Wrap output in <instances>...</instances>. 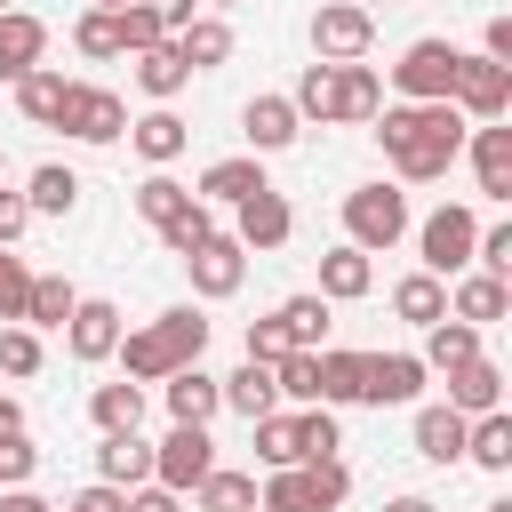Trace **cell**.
Returning <instances> with one entry per match:
<instances>
[{
	"label": "cell",
	"instance_id": "obj_48",
	"mask_svg": "<svg viewBox=\"0 0 512 512\" xmlns=\"http://www.w3.org/2000/svg\"><path fill=\"white\" fill-rule=\"evenodd\" d=\"M32 472H40L32 432H0V488H32Z\"/></svg>",
	"mask_w": 512,
	"mask_h": 512
},
{
	"label": "cell",
	"instance_id": "obj_27",
	"mask_svg": "<svg viewBox=\"0 0 512 512\" xmlns=\"http://www.w3.org/2000/svg\"><path fill=\"white\" fill-rule=\"evenodd\" d=\"M272 320H280V336H288V352H328V296H280L272 304Z\"/></svg>",
	"mask_w": 512,
	"mask_h": 512
},
{
	"label": "cell",
	"instance_id": "obj_8",
	"mask_svg": "<svg viewBox=\"0 0 512 512\" xmlns=\"http://www.w3.org/2000/svg\"><path fill=\"white\" fill-rule=\"evenodd\" d=\"M56 128H64L72 144H120V136H128V96H112V88H96V80H72Z\"/></svg>",
	"mask_w": 512,
	"mask_h": 512
},
{
	"label": "cell",
	"instance_id": "obj_52",
	"mask_svg": "<svg viewBox=\"0 0 512 512\" xmlns=\"http://www.w3.org/2000/svg\"><path fill=\"white\" fill-rule=\"evenodd\" d=\"M24 224H32L24 192H8V184H0V248H16V240H24Z\"/></svg>",
	"mask_w": 512,
	"mask_h": 512
},
{
	"label": "cell",
	"instance_id": "obj_19",
	"mask_svg": "<svg viewBox=\"0 0 512 512\" xmlns=\"http://www.w3.org/2000/svg\"><path fill=\"white\" fill-rule=\"evenodd\" d=\"M504 312H512V280H488V272H456V280H448V320L496 328Z\"/></svg>",
	"mask_w": 512,
	"mask_h": 512
},
{
	"label": "cell",
	"instance_id": "obj_10",
	"mask_svg": "<svg viewBox=\"0 0 512 512\" xmlns=\"http://www.w3.org/2000/svg\"><path fill=\"white\" fill-rule=\"evenodd\" d=\"M448 104H456L472 128H480V120H504V112H512V64H488V56H456Z\"/></svg>",
	"mask_w": 512,
	"mask_h": 512
},
{
	"label": "cell",
	"instance_id": "obj_24",
	"mask_svg": "<svg viewBox=\"0 0 512 512\" xmlns=\"http://www.w3.org/2000/svg\"><path fill=\"white\" fill-rule=\"evenodd\" d=\"M464 424L472 416H456L448 400H424L416 408V456L424 464H464Z\"/></svg>",
	"mask_w": 512,
	"mask_h": 512
},
{
	"label": "cell",
	"instance_id": "obj_18",
	"mask_svg": "<svg viewBox=\"0 0 512 512\" xmlns=\"http://www.w3.org/2000/svg\"><path fill=\"white\" fill-rule=\"evenodd\" d=\"M248 192H264V160H256V152L208 160V168H200V184H192V200H200V208H240Z\"/></svg>",
	"mask_w": 512,
	"mask_h": 512
},
{
	"label": "cell",
	"instance_id": "obj_13",
	"mask_svg": "<svg viewBox=\"0 0 512 512\" xmlns=\"http://www.w3.org/2000/svg\"><path fill=\"white\" fill-rule=\"evenodd\" d=\"M424 360L416 352H368V376H360V400L368 408H416L424 400Z\"/></svg>",
	"mask_w": 512,
	"mask_h": 512
},
{
	"label": "cell",
	"instance_id": "obj_62",
	"mask_svg": "<svg viewBox=\"0 0 512 512\" xmlns=\"http://www.w3.org/2000/svg\"><path fill=\"white\" fill-rule=\"evenodd\" d=\"M216 8H240V0H216Z\"/></svg>",
	"mask_w": 512,
	"mask_h": 512
},
{
	"label": "cell",
	"instance_id": "obj_46",
	"mask_svg": "<svg viewBox=\"0 0 512 512\" xmlns=\"http://www.w3.org/2000/svg\"><path fill=\"white\" fill-rule=\"evenodd\" d=\"M24 296H32V264H24L16 248H0V328L24 320Z\"/></svg>",
	"mask_w": 512,
	"mask_h": 512
},
{
	"label": "cell",
	"instance_id": "obj_4",
	"mask_svg": "<svg viewBox=\"0 0 512 512\" xmlns=\"http://www.w3.org/2000/svg\"><path fill=\"white\" fill-rule=\"evenodd\" d=\"M344 240L360 248V256H384V248H400L408 240V192L400 184H352L344 192Z\"/></svg>",
	"mask_w": 512,
	"mask_h": 512
},
{
	"label": "cell",
	"instance_id": "obj_41",
	"mask_svg": "<svg viewBox=\"0 0 512 512\" xmlns=\"http://www.w3.org/2000/svg\"><path fill=\"white\" fill-rule=\"evenodd\" d=\"M184 208H192V184H176V176H168V168H152V176H144V184H136V216H144V224H152V232H160V224H176V216H184Z\"/></svg>",
	"mask_w": 512,
	"mask_h": 512
},
{
	"label": "cell",
	"instance_id": "obj_12",
	"mask_svg": "<svg viewBox=\"0 0 512 512\" xmlns=\"http://www.w3.org/2000/svg\"><path fill=\"white\" fill-rule=\"evenodd\" d=\"M64 352H72L80 368H104V360L120 352V304H112V296H80L72 320H64Z\"/></svg>",
	"mask_w": 512,
	"mask_h": 512
},
{
	"label": "cell",
	"instance_id": "obj_11",
	"mask_svg": "<svg viewBox=\"0 0 512 512\" xmlns=\"http://www.w3.org/2000/svg\"><path fill=\"white\" fill-rule=\"evenodd\" d=\"M184 272H192V296L224 304V296H240V280H248V248H240L232 232H208V240L184 256Z\"/></svg>",
	"mask_w": 512,
	"mask_h": 512
},
{
	"label": "cell",
	"instance_id": "obj_45",
	"mask_svg": "<svg viewBox=\"0 0 512 512\" xmlns=\"http://www.w3.org/2000/svg\"><path fill=\"white\" fill-rule=\"evenodd\" d=\"M40 360H48L40 352V328H0V376L24 384V376H40Z\"/></svg>",
	"mask_w": 512,
	"mask_h": 512
},
{
	"label": "cell",
	"instance_id": "obj_56",
	"mask_svg": "<svg viewBox=\"0 0 512 512\" xmlns=\"http://www.w3.org/2000/svg\"><path fill=\"white\" fill-rule=\"evenodd\" d=\"M0 512H56L40 488H0Z\"/></svg>",
	"mask_w": 512,
	"mask_h": 512
},
{
	"label": "cell",
	"instance_id": "obj_16",
	"mask_svg": "<svg viewBox=\"0 0 512 512\" xmlns=\"http://www.w3.org/2000/svg\"><path fill=\"white\" fill-rule=\"evenodd\" d=\"M240 136H248V152L264 160V152H288V144L304 136V120H296L288 96H248V104H240Z\"/></svg>",
	"mask_w": 512,
	"mask_h": 512
},
{
	"label": "cell",
	"instance_id": "obj_22",
	"mask_svg": "<svg viewBox=\"0 0 512 512\" xmlns=\"http://www.w3.org/2000/svg\"><path fill=\"white\" fill-rule=\"evenodd\" d=\"M448 408L456 416H488V408H504V368L480 352V360H464V368H448Z\"/></svg>",
	"mask_w": 512,
	"mask_h": 512
},
{
	"label": "cell",
	"instance_id": "obj_49",
	"mask_svg": "<svg viewBox=\"0 0 512 512\" xmlns=\"http://www.w3.org/2000/svg\"><path fill=\"white\" fill-rule=\"evenodd\" d=\"M336 448H344L336 408H304V464H320V456H336Z\"/></svg>",
	"mask_w": 512,
	"mask_h": 512
},
{
	"label": "cell",
	"instance_id": "obj_44",
	"mask_svg": "<svg viewBox=\"0 0 512 512\" xmlns=\"http://www.w3.org/2000/svg\"><path fill=\"white\" fill-rule=\"evenodd\" d=\"M72 48H80L88 64H112V56H120V32H112V8H80V16H72Z\"/></svg>",
	"mask_w": 512,
	"mask_h": 512
},
{
	"label": "cell",
	"instance_id": "obj_60",
	"mask_svg": "<svg viewBox=\"0 0 512 512\" xmlns=\"http://www.w3.org/2000/svg\"><path fill=\"white\" fill-rule=\"evenodd\" d=\"M0 184H8V152H0Z\"/></svg>",
	"mask_w": 512,
	"mask_h": 512
},
{
	"label": "cell",
	"instance_id": "obj_1",
	"mask_svg": "<svg viewBox=\"0 0 512 512\" xmlns=\"http://www.w3.org/2000/svg\"><path fill=\"white\" fill-rule=\"evenodd\" d=\"M464 136H472V120L456 104H384L376 112V144L392 160V184H440L464 160Z\"/></svg>",
	"mask_w": 512,
	"mask_h": 512
},
{
	"label": "cell",
	"instance_id": "obj_35",
	"mask_svg": "<svg viewBox=\"0 0 512 512\" xmlns=\"http://www.w3.org/2000/svg\"><path fill=\"white\" fill-rule=\"evenodd\" d=\"M72 304H80V288H72L64 272H32V296H24V320H16V328H64Z\"/></svg>",
	"mask_w": 512,
	"mask_h": 512
},
{
	"label": "cell",
	"instance_id": "obj_59",
	"mask_svg": "<svg viewBox=\"0 0 512 512\" xmlns=\"http://www.w3.org/2000/svg\"><path fill=\"white\" fill-rule=\"evenodd\" d=\"M88 8H128V0H88Z\"/></svg>",
	"mask_w": 512,
	"mask_h": 512
},
{
	"label": "cell",
	"instance_id": "obj_40",
	"mask_svg": "<svg viewBox=\"0 0 512 512\" xmlns=\"http://www.w3.org/2000/svg\"><path fill=\"white\" fill-rule=\"evenodd\" d=\"M192 512H256V472H232V464H216V472L192 488Z\"/></svg>",
	"mask_w": 512,
	"mask_h": 512
},
{
	"label": "cell",
	"instance_id": "obj_51",
	"mask_svg": "<svg viewBox=\"0 0 512 512\" xmlns=\"http://www.w3.org/2000/svg\"><path fill=\"white\" fill-rule=\"evenodd\" d=\"M64 512H128V488H112V480H88Z\"/></svg>",
	"mask_w": 512,
	"mask_h": 512
},
{
	"label": "cell",
	"instance_id": "obj_36",
	"mask_svg": "<svg viewBox=\"0 0 512 512\" xmlns=\"http://www.w3.org/2000/svg\"><path fill=\"white\" fill-rule=\"evenodd\" d=\"M392 312H400L408 328H432V320H448V280H432V272H408V280H392Z\"/></svg>",
	"mask_w": 512,
	"mask_h": 512
},
{
	"label": "cell",
	"instance_id": "obj_7",
	"mask_svg": "<svg viewBox=\"0 0 512 512\" xmlns=\"http://www.w3.org/2000/svg\"><path fill=\"white\" fill-rule=\"evenodd\" d=\"M208 472H216V440H208V424H168V440H152V488L192 496Z\"/></svg>",
	"mask_w": 512,
	"mask_h": 512
},
{
	"label": "cell",
	"instance_id": "obj_9",
	"mask_svg": "<svg viewBox=\"0 0 512 512\" xmlns=\"http://www.w3.org/2000/svg\"><path fill=\"white\" fill-rule=\"evenodd\" d=\"M456 40H408L400 64H392V88L400 104H448V80H456Z\"/></svg>",
	"mask_w": 512,
	"mask_h": 512
},
{
	"label": "cell",
	"instance_id": "obj_14",
	"mask_svg": "<svg viewBox=\"0 0 512 512\" xmlns=\"http://www.w3.org/2000/svg\"><path fill=\"white\" fill-rule=\"evenodd\" d=\"M384 112V80L376 64H328V128H360Z\"/></svg>",
	"mask_w": 512,
	"mask_h": 512
},
{
	"label": "cell",
	"instance_id": "obj_2",
	"mask_svg": "<svg viewBox=\"0 0 512 512\" xmlns=\"http://www.w3.org/2000/svg\"><path fill=\"white\" fill-rule=\"evenodd\" d=\"M200 352H208V312L200 304H168L160 320H144V328H120V376L128 384H168L176 368H200Z\"/></svg>",
	"mask_w": 512,
	"mask_h": 512
},
{
	"label": "cell",
	"instance_id": "obj_17",
	"mask_svg": "<svg viewBox=\"0 0 512 512\" xmlns=\"http://www.w3.org/2000/svg\"><path fill=\"white\" fill-rule=\"evenodd\" d=\"M464 160H472V176H480L488 200H512V128L504 120H480L464 136Z\"/></svg>",
	"mask_w": 512,
	"mask_h": 512
},
{
	"label": "cell",
	"instance_id": "obj_38",
	"mask_svg": "<svg viewBox=\"0 0 512 512\" xmlns=\"http://www.w3.org/2000/svg\"><path fill=\"white\" fill-rule=\"evenodd\" d=\"M360 376H368V352L328 344V352H320V408H352V400H360Z\"/></svg>",
	"mask_w": 512,
	"mask_h": 512
},
{
	"label": "cell",
	"instance_id": "obj_53",
	"mask_svg": "<svg viewBox=\"0 0 512 512\" xmlns=\"http://www.w3.org/2000/svg\"><path fill=\"white\" fill-rule=\"evenodd\" d=\"M480 56H488V64H512V16H504V8L488 16V32H480Z\"/></svg>",
	"mask_w": 512,
	"mask_h": 512
},
{
	"label": "cell",
	"instance_id": "obj_47",
	"mask_svg": "<svg viewBox=\"0 0 512 512\" xmlns=\"http://www.w3.org/2000/svg\"><path fill=\"white\" fill-rule=\"evenodd\" d=\"M208 232H216V216H208V208H200V200H192V208H184V216H176V224H160V248H168V256H176V264H184V256H192V248H200V240H208Z\"/></svg>",
	"mask_w": 512,
	"mask_h": 512
},
{
	"label": "cell",
	"instance_id": "obj_3",
	"mask_svg": "<svg viewBox=\"0 0 512 512\" xmlns=\"http://www.w3.org/2000/svg\"><path fill=\"white\" fill-rule=\"evenodd\" d=\"M344 496H352L344 456L288 464V472H264V480H256V512H344Z\"/></svg>",
	"mask_w": 512,
	"mask_h": 512
},
{
	"label": "cell",
	"instance_id": "obj_20",
	"mask_svg": "<svg viewBox=\"0 0 512 512\" xmlns=\"http://www.w3.org/2000/svg\"><path fill=\"white\" fill-rule=\"evenodd\" d=\"M32 64H48V24H40L32 8H8V16H0V80L16 88Z\"/></svg>",
	"mask_w": 512,
	"mask_h": 512
},
{
	"label": "cell",
	"instance_id": "obj_31",
	"mask_svg": "<svg viewBox=\"0 0 512 512\" xmlns=\"http://www.w3.org/2000/svg\"><path fill=\"white\" fill-rule=\"evenodd\" d=\"M464 464H480V472H512V416L504 408H488V416H472L464 424Z\"/></svg>",
	"mask_w": 512,
	"mask_h": 512
},
{
	"label": "cell",
	"instance_id": "obj_37",
	"mask_svg": "<svg viewBox=\"0 0 512 512\" xmlns=\"http://www.w3.org/2000/svg\"><path fill=\"white\" fill-rule=\"evenodd\" d=\"M432 376H448V368H464V360H480V328H464V320H432L424 328V352H416Z\"/></svg>",
	"mask_w": 512,
	"mask_h": 512
},
{
	"label": "cell",
	"instance_id": "obj_26",
	"mask_svg": "<svg viewBox=\"0 0 512 512\" xmlns=\"http://www.w3.org/2000/svg\"><path fill=\"white\" fill-rule=\"evenodd\" d=\"M128 144L144 152V168H168V160H184V144H192V128L168 112V104H152L144 120H128Z\"/></svg>",
	"mask_w": 512,
	"mask_h": 512
},
{
	"label": "cell",
	"instance_id": "obj_50",
	"mask_svg": "<svg viewBox=\"0 0 512 512\" xmlns=\"http://www.w3.org/2000/svg\"><path fill=\"white\" fill-rule=\"evenodd\" d=\"M280 352H288V336H280V320H272V312H264V320H248V360H264V368H272Z\"/></svg>",
	"mask_w": 512,
	"mask_h": 512
},
{
	"label": "cell",
	"instance_id": "obj_55",
	"mask_svg": "<svg viewBox=\"0 0 512 512\" xmlns=\"http://www.w3.org/2000/svg\"><path fill=\"white\" fill-rule=\"evenodd\" d=\"M128 512H184V496H168V488H128Z\"/></svg>",
	"mask_w": 512,
	"mask_h": 512
},
{
	"label": "cell",
	"instance_id": "obj_21",
	"mask_svg": "<svg viewBox=\"0 0 512 512\" xmlns=\"http://www.w3.org/2000/svg\"><path fill=\"white\" fill-rule=\"evenodd\" d=\"M376 288V256H360L352 240H336L328 256H320V288L312 296H328V304H360Z\"/></svg>",
	"mask_w": 512,
	"mask_h": 512
},
{
	"label": "cell",
	"instance_id": "obj_39",
	"mask_svg": "<svg viewBox=\"0 0 512 512\" xmlns=\"http://www.w3.org/2000/svg\"><path fill=\"white\" fill-rule=\"evenodd\" d=\"M88 416H96V432H136L144 424V384H96L88 392Z\"/></svg>",
	"mask_w": 512,
	"mask_h": 512
},
{
	"label": "cell",
	"instance_id": "obj_33",
	"mask_svg": "<svg viewBox=\"0 0 512 512\" xmlns=\"http://www.w3.org/2000/svg\"><path fill=\"white\" fill-rule=\"evenodd\" d=\"M24 208H32V216H72V208H80V176H72L64 160H40V168L24 176Z\"/></svg>",
	"mask_w": 512,
	"mask_h": 512
},
{
	"label": "cell",
	"instance_id": "obj_30",
	"mask_svg": "<svg viewBox=\"0 0 512 512\" xmlns=\"http://www.w3.org/2000/svg\"><path fill=\"white\" fill-rule=\"evenodd\" d=\"M216 392H224V408H232V416H248V424L280 408V392H272V368H264V360H240L232 376H216Z\"/></svg>",
	"mask_w": 512,
	"mask_h": 512
},
{
	"label": "cell",
	"instance_id": "obj_42",
	"mask_svg": "<svg viewBox=\"0 0 512 512\" xmlns=\"http://www.w3.org/2000/svg\"><path fill=\"white\" fill-rule=\"evenodd\" d=\"M272 392L296 408H320V352H280L272 360Z\"/></svg>",
	"mask_w": 512,
	"mask_h": 512
},
{
	"label": "cell",
	"instance_id": "obj_34",
	"mask_svg": "<svg viewBox=\"0 0 512 512\" xmlns=\"http://www.w3.org/2000/svg\"><path fill=\"white\" fill-rule=\"evenodd\" d=\"M176 56H184L192 72H216V64H232V24H224V16H192V24L176 32Z\"/></svg>",
	"mask_w": 512,
	"mask_h": 512
},
{
	"label": "cell",
	"instance_id": "obj_28",
	"mask_svg": "<svg viewBox=\"0 0 512 512\" xmlns=\"http://www.w3.org/2000/svg\"><path fill=\"white\" fill-rule=\"evenodd\" d=\"M160 400H168V424H208V416L224 408V392H216L208 368H176V376L160 384Z\"/></svg>",
	"mask_w": 512,
	"mask_h": 512
},
{
	"label": "cell",
	"instance_id": "obj_5",
	"mask_svg": "<svg viewBox=\"0 0 512 512\" xmlns=\"http://www.w3.org/2000/svg\"><path fill=\"white\" fill-rule=\"evenodd\" d=\"M472 240H480V216L456 208V200H440V208L416 224V272H432V280L472 272Z\"/></svg>",
	"mask_w": 512,
	"mask_h": 512
},
{
	"label": "cell",
	"instance_id": "obj_43",
	"mask_svg": "<svg viewBox=\"0 0 512 512\" xmlns=\"http://www.w3.org/2000/svg\"><path fill=\"white\" fill-rule=\"evenodd\" d=\"M112 32H120V56H144V48H160L168 40V24L144 8V0H128V8H112Z\"/></svg>",
	"mask_w": 512,
	"mask_h": 512
},
{
	"label": "cell",
	"instance_id": "obj_32",
	"mask_svg": "<svg viewBox=\"0 0 512 512\" xmlns=\"http://www.w3.org/2000/svg\"><path fill=\"white\" fill-rule=\"evenodd\" d=\"M64 64H32L24 80H16V112L32 120V128H56V112H64Z\"/></svg>",
	"mask_w": 512,
	"mask_h": 512
},
{
	"label": "cell",
	"instance_id": "obj_23",
	"mask_svg": "<svg viewBox=\"0 0 512 512\" xmlns=\"http://www.w3.org/2000/svg\"><path fill=\"white\" fill-rule=\"evenodd\" d=\"M248 432H256V464H264V472L304 464V408H272V416H256Z\"/></svg>",
	"mask_w": 512,
	"mask_h": 512
},
{
	"label": "cell",
	"instance_id": "obj_61",
	"mask_svg": "<svg viewBox=\"0 0 512 512\" xmlns=\"http://www.w3.org/2000/svg\"><path fill=\"white\" fill-rule=\"evenodd\" d=\"M8 8H16V0H0V16H8Z\"/></svg>",
	"mask_w": 512,
	"mask_h": 512
},
{
	"label": "cell",
	"instance_id": "obj_15",
	"mask_svg": "<svg viewBox=\"0 0 512 512\" xmlns=\"http://www.w3.org/2000/svg\"><path fill=\"white\" fill-rule=\"evenodd\" d=\"M288 232H296V208L264 184V192H248L240 208H232V240L248 248V256H264V248H288Z\"/></svg>",
	"mask_w": 512,
	"mask_h": 512
},
{
	"label": "cell",
	"instance_id": "obj_54",
	"mask_svg": "<svg viewBox=\"0 0 512 512\" xmlns=\"http://www.w3.org/2000/svg\"><path fill=\"white\" fill-rule=\"evenodd\" d=\"M144 8H152V16L168 24V40H176V32H184V24L200 16V0H144Z\"/></svg>",
	"mask_w": 512,
	"mask_h": 512
},
{
	"label": "cell",
	"instance_id": "obj_25",
	"mask_svg": "<svg viewBox=\"0 0 512 512\" xmlns=\"http://www.w3.org/2000/svg\"><path fill=\"white\" fill-rule=\"evenodd\" d=\"M96 480L144 488V480H152V440H144V432H104V440H96Z\"/></svg>",
	"mask_w": 512,
	"mask_h": 512
},
{
	"label": "cell",
	"instance_id": "obj_29",
	"mask_svg": "<svg viewBox=\"0 0 512 512\" xmlns=\"http://www.w3.org/2000/svg\"><path fill=\"white\" fill-rule=\"evenodd\" d=\"M136 64V88L152 96V104H176L184 88H192V64L176 56V40H160V48H144V56H128Z\"/></svg>",
	"mask_w": 512,
	"mask_h": 512
},
{
	"label": "cell",
	"instance_id": "obj_57",
	"mask_svg": "<svg viewBox=\"0 0 512 512\" xmlns=\"http://www.w3.org/2000/svg\"><path fill=\"white\" fill-rule=\"evenodd\" d=\"M0 432H24V400L16 392H0Z\"/></svg>",
	"mask_w": 512,
	"mask_h": 512
},
{
	"label": "cell",
	"instance_id": "obj_6",
	"mask_svg": "<svg viewBox=\"0 0 512 512\" xmlns=\"http://www.w3.org/2000/svg\"><path fill=\"white\" fill-rule=\"evenodd\" d=\"M376 48V16L360 0H320L312 8V64H368Z\"/></svg>",
	"mask_w": 512,
	"mask_h": 512
},
{
	"label": "cell",
	"instance_id": "obj_58",
	"mask_svg": "<svg viewBox=\"0 0 512 512\" xmlns=\"http://www.w3.org/2000/svg\"><path fill=\"white\" fill-rule=\"evenodd\" d=\"M384 512H440V504H432V496H392Z\"/></svg>",
	"mask_w": 512,
	"mask_h": 512
}]
</instances>
